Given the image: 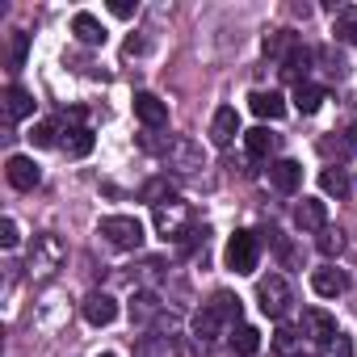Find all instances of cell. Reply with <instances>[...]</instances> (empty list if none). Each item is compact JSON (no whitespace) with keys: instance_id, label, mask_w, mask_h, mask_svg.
I'll list each match as a JSON object with an SVG mask.
<instances>
[{"instance_id":"cell-1","label":"cell","mask_w":357,"mask_h":357,"mask_svg":"<svg viewBox=\"0 0 357 357\" xmlns=\"http://www.w3.org/2000/svg\"><path fill=\"white\" fill-rule=\"evenodd\" d=\"M151 223H155V236L164 244H206V227L198 231V215L185 198H172L164 206H151Z\"/></svg>"},{"instance_id":"cell-2","label":"cell","mask_w":357,"mask_h":357,"mask_svg":"<svg viewBox=\"0 0 357 357\" xmlns=\"http://www.w3.org/2000/svg\"><path fill=\"white\" fill-rule=\"evenodd\" d=\"M63 261H68V244H63V236L43 231V236H34V244H30L26 273H30V282H51V278L63 269Z\"/></svg>"},{"instance_id":"cell-3","label":"cell","mask_w":357,"mask_h":357,"mask_svg":"<svg viewBox=\"0 0 357 357\" xmlns=\"http://www.w3.org/2000/svg\"><path fill=\"white\" fill-rule=\"evenodd\" d=\"M97 236L105 240V244H114V248H122V252H139L143 248V223L135 219V215H105L101 219V227H97Z\"/></svg>"},{"instance_id":"cell-4","label":"cell","mask_w":357,"mask_h":357,"mask_svg":"<svg viewBox=\"0 0 357 357\" xmlns=\"http://www.w3.org/2000/svg\"><path fill=\"white\" fill-rule=\"evenodd\" d=\"M257 307H261L269 319H286L290 307H294V290H290V282H286L282 273L261 278V282H257Z\"/></svg>"},{"instance_id":"cell-5","label":"cell","mask_w":357,"mask_h":357,"mask_svg":"<svg viewBox=\"0 0 357 357\" xmlns=\"http://www.w3.org/2000/svg\"><path fill=\"white\" fill-rule=\"evenodd\" d=\"M223 261H227L231 273H257V265H261V240H257V231H236L227 240V248H223Z\"/></svg>"},{"instance_id":"cell-6","label":"cell","mask_w":357,"mask_h":357,"mask_svg":"<svg viewBox=\"0 0 357 357\" xmlns=\"http://www.w3.org/2000/svg\"><path fill=\"white\" fill-rule=\"evenodd\" d=\"M164 160H168V168H172L176 176H194L198 168H206V160H202V147H198L190 135H176V139H168V147H164Z\"/></svg>"},{"instance_id":"cell-7","label":"cell","mask_w":357,"mask_h":357,"mask_svg":"<svg viewBox=\"0 0 357 357\" xmlns=\"http://www.w3.org/2000/svg\"><path fill=\"white\" fill-rule=\"evenodd\" d=\"M5 176H9V185L22 190V194L38 190V181H43V172H38V164H34L30 155H9V160H5Z\"/></svg>"},{"instance_id":"cell-8","label":"cell","mask_w":357,"mask_h":357,"mask_svg":"<svg viewBox=\"0 0 357 357\" xmlns=\"http://www.w3.org/2000/svg\"><path fill=\"white\" fill-rule=\"evenodd\" d=\"M135 118L155 135L168 126V101H160L155 93H135Z\"/></svg>"},{"instance_id":"cell-9","label":"cell","mask_w":357,"mask_h":357,"mask_svg":"<svg viewBox=\"0 0 357 357\" xmlns=\"http://www.w3.org/2000/svg\"><path fill=\"white\" fill-rule=\"evenodd\" d=\"M80 311H84V319H89L93 328H109V324L118 319V298L105 294V290H93V294L80 303Z\"/></svg>"},{"instance_id":"cell-10","label":"cell","mask_w":357,"mask_h":357,"mask_svg":"<svg viewBox=\"0 0 357 357\" xmlns=\"http://www.w3.org/2000/svg\"><path fill=\"white\" fill-rule=\"evenodd\" d=\"M269 185L278 194H298V185H303V164L298 160H273L269 164Z\"/></svg>"},{"instance_id":"cell-11","label":"cell","mask_w":357,"mask_h":357,"mask_svg":"<svg viewBox=\"0 0 357 357\" xmlns=\"http://www.w3.org/2000/svg\"><path fill=\"white\" fill-rule=\"evenodd\" d=\"M311 290H315L319 298H336V294H344V290H349V273H344V269H336V265L311 269Z\"/></svg>"},{"instance_id":"cell-12","label":"cell","mask_w":357,"mask_h":357,"mask_svg":"<svg viewBox=\"0 0 357 357\" xmlns=\"http://www.w3.org/2000/svg\"><path fill=\"white\" fill-rule=\"evenodd\" d=\"M340 328H336V319L324 311V307H307L303 311V336L307 340H315V344H324V340H332Z\"/></svg>"},{"instance_id":"cell-13","label":"cell","mask_w":357,"mask_h":357,"mask_svg":"<svg viewBox=\"0 0 357 357\" xmlns=\"http://www.w3.org/2000/svg\"><path fill=\"white\" fill-rule=\"evenodd\" d=\"M130 324H139V328H147V324H155L160 319V311H164V303L155 298V290H135L130 294Z\"/></svg>"},{"instance_id":"cell-14","label":"cell","mask_w":357,"mask_h":357,"mask_svg":"<svg viewBox=\"0 0 357 357\" xmlns=\"http://www.w3.org/2000/svg\"><path fill=\"white\" fill-rule=\"evenodd\" d=\"M236 135H240V114H236V105L215 109V118H211V143H215V147H227Z\"/></svg>"},{"instance_id":"cell-15","label":"cell","mask_w":357,"mask_h":357,"mask_svg":"<svg viewBox=\"0 0 357 357\" xmlns=\"http://www.w3.org/2000/svg\"><path fill=\"white\" fill-rule=\"evenodd\" d=\"M294 223H298V231H324L328 227V206L319 202V198H303L298 206H294Z\"/></svg>"},{"instance_id":"cell-16","label":"cell","mask_w":357,"mask_h":357,"mask_svg":"<svg viewBox=\"0 0 357 357\" xmlns=\"http://www.w3.org/2000/svg\"><path fill=\"white\" fill-rule=\"evenodd\" d=\"M219 332H223V319H219V311L206 303V307L194 315V340H198V349H211V344L219 340Z\"/></svg>"},{"instance_id":"cell-17","label":"cell","mask_w":357,"mask_h":357,"mask_svg":"<svg viewBox=\"0 0 357 357\" xmlns=\"http://www.w3.org/2000/svg\"><path fill=\"white\" fill-rule=\"evenodd\" d=\"M248 105H252V114L257 118H269V122H278V118H286V97L282 93H265V89H257L252 97H248Z\"/></svg>"},{"instance_id":"cell-18","label":"cell","mask_w":357,"mask_h":357,"mask_svg":"<svg viewBox=\"0 0 357 357\" xmlns=\"http://www.w3.org/2000/svg\"><path fill=\"white\" fill-rule=\"evenodd\" d=\"M311 63H315V51L298 43V47L282 59V76H290L294 84H303V80H307V72H311Z\"/></svg>"},{"instance_id":"cell-19","label":"cell","mask_w":357,"mask_h":357,"mask_svg":"<svg viewBox=\"0 0 357 357\" xmlns=\"http://www.w3.org/2000/svg\"><path fill=\"white\" fill-rule=\"evenodd\" d=\"M332 34H336V43L357 47V5H340V9H332Z\"/></svg>"},{"instance_id":"cell-20","label":"cell","mask_w":357,"mask_h":357,"mask_svg":"<svg viewBox=\"0 0 357 357\" xmlns=\"http://www.w3.org/2000/svg\"><path fill=\"white\" fill-rule=\"evenodd\" d=\"M5 114H9V122L30 118V114H34V93H26L22 84H9V89H5Z\"/></svg>"},{"instance_id":"cell-21","label":"cell","mask_w":357,"mask_h":357,"mask_svg":"<svg viewBox=\"0 0 357 357\" xmlns=\"http://www.w3.org/2000/svg\"><path fill=\"white\" fill-rule=\"evenodd\" d=\"M72 34H76L84 47H101V43H105V26H101L93 13H76V17H72Z\"/></svg>"},{"instance_id":"cell-22","label":"cell","mask_w":357,"mask_h":357,"mask_svg":"<svg viewBox=\"0 0 357 357\" xmlns=\"http://www.w3.org/2000/svg\"><path fill=\"white\" fill-rule=\"evenodd\" d=\"M273 143H278V135H269V126H252V130H244V151H248V160H269Z\"/></svg>"},{"instance_id":"cell-23","label":"cell","mask_w":357,"mask_h":357,"mask_svg":"<svg viewBox=\"0 0 357 357\" xmlns=\"http://www.w3.org/2000/svg\"><path fill=\"white\" fill-rule=\"evenodd\" d=\"M227 344H231V353H236V357H252V353L261 349V332H257L252 324H236V328H231V336H227Z\"/></svg>"},{"instance_id":"cell-24","label":"cell","mask_w":357,"mask_h":357,"mask_svg":"<svg viewBox=\"0 0 357 357\" xmlns=\"http://www.w3.org/2000/svg\"><path fill=\"white\" fill-rule=\"evenodd\" d=\"M294 47H298V34H290V30H273V34H265V43H261V51H265L269 59H278V63H282Z\"/></svg>"},{"instance_id":"cell-25","label":"cell","mask_w":357,"mask_h":357,"mask_svg":"<svg viewBox=\"0 0 357 357\" xmlns=\"http://www.w3.org/2000/svg\"><path fill=\"white\" fill-rule=\"evenodd\" d=\"M319 190L344 198V194H349V168H344V164H328V168L319 172Z\"/></svg>"},{"instance_id":"cell-26","label":"cell","mask_w":357,"mask_h":357,"mask_svg":"<svg viewBox=\"0 0 357 357\" xmlns=\"http://www.w3.org/2000/svg\"><path fill=\"white\" fill-rule=\"evenodd\" d=\"M324 97H328V93H324L319 84H311V80L294 84V109H298V114H315V109L324 105Z\"/></svg>"},{"instance_id":"cell-27","label":"cell","mask_w":357,"mask_h":357,"mask_svg":"<svg viewBox=\"0 0 357 357\" xmlns=\"http://www.w3.org/2000/svg\"><path fill=\"white\" fill-rule=\"evenodd\" d=\"M59 147H63L68 155H76V160H80V155H89V151H93V130H89V126L63 130V143H59Z\"/></svg>"},{"instance_id":"cell-28","label":"cell","mask_w":357,"mask_h":357,"mask_svg":"<svg viewBox=\"0 0 357 357\" xmlns=\"http://www.w3.org/2000/svg\"><path fill=\"white\" fill-rule=\"evenodd\" d=\"M273 349H278V357H298L303 353V332L298 328H278L273 332Z\"/></svg>"},{"instance_id":"cell-29","label":"cell","mask_w":357,"mask_h":357,"mask_svg":"<svg viewBox=\"0 0 357 357\" xmlns=\"http://www.w3.org/2000/svg\"><path fill=\"white\" fill-rule=\"evenodd\" d=\"M211 307L219 311V319H223V324H240V311H244V307H240V298H236V294L219 290V294L211 298Z\"/></svg>"},{"instance_id":"cell-30","label":"cell","mask_w":357,"mask_h":357,"mask_svg":"<svg viewBox=\"0 0 357 357\" xmlns=\"http://www.w3.org/2000/svg\"><path fill=\"white\" fill-rule=\"evenodd\" d=\"M143 198H147L151 206H164V202H172L176 194H172V181H168V176H151V181L143 185Z\"/></svg>"},{"instance_id":"cell-31","label":"cell","mask_w":357,"mask_h":357,"mask_svg":"<svg viewBox=\"0 0 357 357\" xmlns=\"http://www.w3.org/2000/svg\"><path fill=\"white\" fill-rule=\"evenodd\" d=\"M315 63H324V72H328V76H344V68H349V63H344V55H340V51H332V47H319V51H315Z\"/></svg>"},{"instance_id":"cell-32","label":"cell","mask_w":357,"mask_h":357,"mask_svg":"<svg viewBox=\"0 0 357 357\" xmlns=\"http://www.w3.org/2000/svg\"><path fill=\"white\" fill-rule=\"evenodd\" d=\"M26 139H30L34 147H55V143H63V139H59V126H55V122H38V126H34V130H30Z\"/></svg>"},{"instance_id":"cell-33","label":"cell","mask_w":357,"mask_h":357,"mask_svg":"<svg viewBox=\"0 0 357 357\" xmlns=\"http://www.w3.org/2000/svg\"><path fill=\"white\" fill-rule=\"evenodd\" d=\"M319 357H353V340H349L344 332H336L332 340L319 344Z\"/></svg>"},{"instance_id":"cell-34","label":"cell","mask_w":357,"mask_h":357,"mask_svg":"<svg viewBox=\"0 0 357 357\" xmlns=\"http://www.w3.org/2000/svg\"><path fill=\"white\" fill-rule=\"evenodd\" d=\"M315 244H319V252H324V257H340V252H344V236H340V231H332V227H324Z\"/></svg>"},{"instance_id":"cell-35","label":"cell","mask_w":357,"mask_h":357,"mask_svg":"<svg viewBox=\"0 0 357 357\" xmlns=\"http://www.w3.org/2000/svg\"><path fill=\"white\" fill-rule=\"evenodd\" d=\"M0 244H5V248H17V244H22V227H17V219H0Z\"/></svg>"},{"instance_id":"cell-36","label":"cell","mask_w":357,"mask_h":357,"mask_svg":"<svg viewBox=\"0 0 357 357\" xmlns=\"http://www.w3.org/2000/svg\"><path fill=\"white\" fill-rule=\"evenodd\" d=\"M26 47H30V34H22V30H17V34H13V51H9V63H13V68H22V63H26Z\"/></svg>"},{"instance_id":"cell-37","label":"cell","mask_w":357,"mask_h":357,"mask_svg":"<svg viewBox=\"0 0 357 357\" xmlns=\"http://www.w3.org/2000/svg\"><path fill=\"white\" fill-rule=\"evenodd\" d=\"M135 9H139V5H130V0H109V13H114V17H122V22H126V17H135Z\"/></svg>"},{"instance_id":"cell-38","label":"cell","mask_w":357,"mask_h":357,"mask_svg":"<svg viewBox=\"0 0 357 357\" xmlns=\"http://www.w3.org/2000/svg\"><path fill=\"white\" fill-rule=\"evenodd\" d=\"M101 357H114V353H101Z\"/></svg>"}]
</instances>
